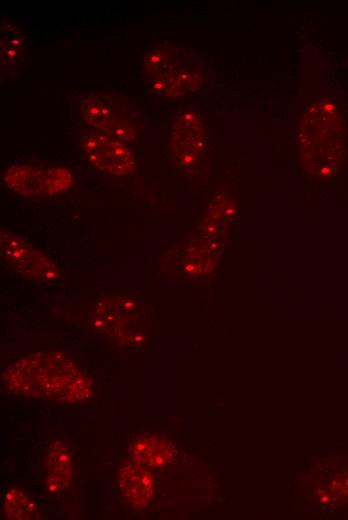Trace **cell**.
I'll use <instances>...</instances> for the list:
<instances>
[{"instance_id": "obj_1", "label": "cell", "mask_w": 348, "mask_h": 520, "mask_svg": "<svg viewBox=\"0 0 348 520\" xmlns=\"http://www.w3.org/2000/svg\"><path fill=\"white\" fill-rule=\"evenodd\" d=\"M4 385L17 393L37 398L75 403L87 399L90 379L60 352H38L9 366L3 374Z\"/></svg>"}, {"instance_id": "obj_2", "label": "cell", "mask_w": 348, "mask_h": 520, "mask_svg": "<svg viewBox=\"0 0 348 520\" xmlns=\"http://www.w3.org/2000/svg\"><path fill=\"white\" fill-rule=\"evenodd\" d=\"M298 146L306 170L319 177L333 176L341 167L346 132L337 106L321 99L306 110L299 127Z\"/></svg>"}, {"instance_id": "obj_3", "label": "cell", "mask_w": 348, "mask_h": 520, "mask_svg": "<svg viewBox=\"0 0 348 520\" xmlns=\"http://www.w3.org/2000/svg\"><path fill=\"white\" fill-rule=\"evenodd\" d=\"M141 72L151 92L169 97L198 89L202 80L198 57L170 42L153 43L144 51Z\"/></svg>"}, {"instance_id": "obj_4", "label": "cell", "mask_w": 348, "mask_h": 520, "mask_svg": "<svg viewBox=\"0 0 348 520\" xmlns=\"http://www.w3.org/2000/svg\"><path fill=\"white\" fill-rule=\"evenodd\" d=\"M81 110L95 131L124 142L135 140L142 128L138 107L121 92L93 93L83 100Z\"/></svg>"}, {"instance_id": "obj_5", "label": "cell", "mask_w": 348, "mask_h": 520, "mask_svg": "<svg viewBox=\"0 0 348 520\" xmlns=\"http://www.w3.org/2000/svg\"><path fill=\"white\" fill-rule=\"evenodd\" d=\"M5 185L24 197H46L67 191L73 184L71 171L57 164L19 163L3 174Z\"/></svg>"}, {"instance_id": "obj_6", "label": "cell", "mask_w": 348, "mask_h": 520, "mask_svg": "<svg viewBox=\"0 0 348 520\" xmlns=\"http://www.w3.org/2000/svg\"><path fill=\"white\" fill-rule=\"evenodd\" d=\"M138 303L129 294H116L99 301L91 314L94 327L106 337L122 345L142 340L138 323Z\"/></svg>"}, {"instance_id": "obj_7", "label": "cell", "mask_w": 348, "mask_h": 520, "mask_svg": "<svg viewBox=\"0 0 348 520\" xmlns=\"http://www.w3.org/2000/svg\"><path fill=\"white\" fill-rule=\"evenodd\" d=\"M0 256L12 270L30 279L48 282L60 275L57 265L46 254L9 230H1Z\"/></svg>"}, {"instance_id": "obj_8", "label": "cell", "mask_w": 348, "mask_h": 520, "mask_svg": "<svg viewBox=\"0 0 348 520\" xmlns=\"http://www.w3.org/2000/svg\"><path fill=\"white\" fill-rule=\"evenodd\" d=\"M83 150L89 161L100 171L126 176L136 169V159L127 144L117 138L93 131L83 139Z\"/></svg>"}, {"instance_id": "obj_9", "label": "cell", "mask_w": 348, "mask_h": 520, "mask_svg": "<svg viewBox=\"0 0 348 520\" xmlns=\"http://www.w3.org/2000/svg\"><path fill=\"white\" fill-rule=\"evenodd\" d=\"M206 143L204 125L196 113L177 116L170 137V151L176 165L184 170L194 167L202 158Z\"/></svg>"}, {"instance_id": "obj_10", "label": "cell", "mask_w": 348, "mask_h": 520, "mask_svg": "<svg viewBox=\"0 0 348 520\" xmlns=\"http://www.w3.org/2000/svg\"><path fill=\"white\" fill-rule=\"evenodd\" d=\"M118 483L126 502L136 509L145 507L154 496V479L138 464L123 466L119 471Z\"/></svg>"}, {"instance_id": "obj_11", "label": "cell", "mask_w": 348, "mask_h": 520, "mask_svg": "<svg viewBox=\"0 0 348 520\" xmlns=\"http://www.w3.org/2000/svg\"><path fill=\"white\" fill-rule=\"evenodd\" d=\"M220 245L213 237L202 236L184 251L183 269L191 275H205L216 267Z\"/></svg>"}, {"instance_id": "obj_12", "label": "cell", "mask_w": 348, "mask_h": 520, "mask_svg": "<svg viewBox=\"0 0 348 520\" xmlns=\"http://www.w3.org/2000/svg\"><path fill=\"white\" fill-rule=\"evenodd\" d=\"M130 454L136 464L156 468L172 462L176 450L167 439L151 436L135 441L130 447Z\"/></svg>"}, {"instance_id": "obj_13", "label": "cell", "mask_w": 348, "mask_h": 520, "mask_svg": "<svg viewBox=\"0 0 348 520\" xmlns=\"http://www.w3.org/2000/svg\"><path fill=\"white\" fill-rule=\"evenodd\" d=\"M46 486L51 493L63 490L72 477L71 457L66 446L56 441L50 445L46 462Z\"/></svg>"}, {"instance_id": "obj_14", "label": "cell", "mask_w": 348, "mask_h": 520, "mask_svg": "<svg viewBox=\"0 0 348 520\" xmlns=\"http://www.w3.org/2000/svg\"><path fill=\"white\" fill-rule=\"evenodd\" d=\"M1 71L7 72L21 61L25 47V35L17 25L8 20L1 23Z\"/></svg>"}, {"instance_id": "obj_15", "label": "cell", "mask_w": 348, "mask_h": 520, "mask_svg": "<svg viewBox=\"0 0 348 520\" xmlns=\"http://www.w3.org/2000/svg\"><path fill=\"white\" fill-rule=\"evenodd\" d=\"M3 511L10 519L26 520L39 518L37 504L23 490L8 489L3 497Z\"/></svg>"}]
</instances>
